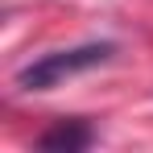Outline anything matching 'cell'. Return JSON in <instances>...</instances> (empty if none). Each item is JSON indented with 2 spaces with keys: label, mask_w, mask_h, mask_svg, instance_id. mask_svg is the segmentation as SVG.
Here are the masks:
<instances>
[{
  "label": "cell",
  "mask_w": 153,
  "mask_h": 153,
  "mask_svg": "<svg viewBox=\"0 0 153 153\" xmlns=\"http://www.w3.org/2000/svg\"><path fill=\"white\" fill-rule=\"evenodd\" d=\"M95 141V132L87 120H58L54 128H46L37 137V149H50V153H75V149H87Z\"/></svg>",
  "instance_id": "2"
},
{
  "label": "cell",
  "mask_w": 153,
  "mask_h": 153,
  "mask_svg": "<svg viewBox=\"0 0 153 153\" xmlns=\"http://www.w3.org/2000/svg\"><path fill=\"white\" fill-rule=\"evenodd\" d=\"M112 54H116L112 42H87V46H75V50H54V54H46V58L21 66V71H17V87H21V91H50L62 79H75V75H83V71L108 62Z\"/></svg>",
  "instance_id": "1"
}]
</instances>
